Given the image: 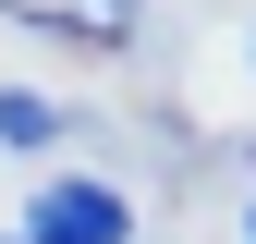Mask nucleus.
<instances>
[{"instance_id": "obj_3", "label": "nucleus", "mask_w": 256, "mask_h": 244, "mask_svg": "<svg viewBox=\"0 0 256 244\" xmlns=\"http://www.w3.org/2000/svg\"><path fill=\"white\" fill-rule=\"evenodd\" d=\"M61 134V110L49 98H24V86H12V98H0V146H49Z\"/></svg>"}, {"instance_id": "obj_4", "label": "nucleus", "mask_w": 256, "mask_h": 244, "mask_svg": "<svg viewBox=\"0 0 256 244\" xmlns=\"http://www.w3.org/2000/svg\"><path fill=\"white\" fill-rule=\"evenodd\" d=\"M244 232H256V220H244Z\"/></svg>"}, {"instance_id": "obj_2", "label": "nucleus", "mask_w": 256, "mask_h": 244, "mask_svg": "<svg viewBox=\"0 0 256 244\" xmlns=\"http://www.w3.org/2000/svg\"><path fill=\"white\" fill-rule=\"evenodd\" d=\"M0 12H24V24H74V37H122L134 0H0Z\"/></svg>"}, {"instance_id": "obj_1", "label": "nucleus", "mask_w": 256, "mask_h": 244, "mask_svg": "<svg viewBox=\"0 0 256 244\" xmlns=\"http://www.w3.org/2000/svg\"><path fill=\"white\" fill-rule=\"evenodd\" d=\"M134 232V208L110 196V183H49L37 208H24V244H122Z\"/></svg>"}]
</instances>
